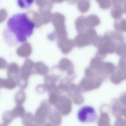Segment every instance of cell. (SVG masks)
I'll use <instances>...</instances> for the list:
<instances>
[{
  "label": "cell",
  "instance_id": "cell-1",
  "mask_svg": "<svg viewBox=\"0 0 126 126\" xmlns=\"http://www.w3.org/2000/svg\"><path fill=\"white\" fill-rule=\"evenodd\" d=\"M34 26L26 13L15 14L7 21L3 32L4 40L9 46L25 42L33 33Z\"/></svg>",
  "mask_w": 126,
  "mask_h": 126
},
{
  "label": "cell",
  "instance_id": "cell-2",
  "mask_svg": "<svg viewBox=\"0 0 126 126\" xmlns=\"http://www.w3.org/2000/svg\"><path fill=\"white\" fill-rule=\"evenodd\" d=\"M125 37L121 33L109 31L102 36H99L95 47L98 48L96 57L104 59L109 54L116 52L119 47L125 42Z\"/></svg>",
  "mask_w": 126,
  "mask_h": 126
},
{
  "label": "cell",
  "instance_id": "cell-3",
  "mask_svg": "<svg viewBox=\"0 0 126 126\" xmlns=\"http://www.w3.org/2000/svg\"><path fill=\"white\" fill-rule=\"evenodd\" d=\"M89 68L96 76L102 78L104 80L107 79L108 76L112 74L116 69L113 63L104 62L95 56L91 61Z\"/></svg>",
  "mask_w": 126,
  "mask_h": 126
},
{
  "label": "cell",
  "instance_id": "cell-4",
  "mask_svg": "<svg viewBox=\"0 0 126 126\" xmlns=\"http://www.w3.org/2000/svg\"><path fill=\"white\" fill-rule=\"evenodd\" d=\"M50 105L48 100H44L41 102L40 106L36 110L34 115L36 125L41 126L45 123L47 116L51 111Z\"/></svg>",
  "mask_w": 126,
  "mask_h": 126
},
{
  "label": "cell",
  "instance_id": "cell-5",
  "mask_svg": "<svg viewBox=\"0 0 126 126\" xmlns=\"http://www.w3.org/2000/svg\"><path fill=\"white\" fill-rule=\"evenodd\" d=\"M77 117L79 121L82 123L94 122L97 116L95 109L91 106H85L79 110Z\"/></svg>",
  "mask_w": 126,
  "mask_h": 126
},
{
  "label": "cell",
  "instance_id": "cell-6",
  "mask_svg": "<svg viewBox=\"0 0 126 126\" xmlns=\"http://www.w3.org/2000/svg\"><path fill=\"white\" fill-rule=\"evenodd\" d=\"M113 84H117L126 79V61L120 58L115 72L110 77Z\"/></svg>",
  "mask_w": 126,
  "mask_h": 126
},
{
  "label": "cell",
  "instance_id": "cell-7",
  "mask_svg": "<svg viewBox=\"0 0 126 126\" xmlns=\"http://www.w3.org/2000/svg\"><path fill=\"white\" fill-rule=\"evenodd\" d=\"M103 81L104 79L100 77H86L82 79L80 86L78 87L79 92L82 93L98 88Z\"/></svg>",
  "mask_w": 126,
  "mask_h": 126
},
{
  "label": "cell",
  "instance_id": "cell-8",
  "mask_svg": "<svg viewBox=\"0 0 126 126\" xmlns=\"http://www.w3.org/2000/svg\"><path fill=\"white\" fill-rule=\"evenodd\" d=\"M55 107L61 115H67L72 110V101L66 96H60Z\"/></svg>",
  "mask_w": 126,
  "mask_h": 126
},
{
  "label": "cell",
  "instance_id": "cell-9",
  "mask_svg": "<svg viewBox=\"0 0 126 126\" xmlns=\"http://www.w3.org/2000/svg\"><path fill=\"white\" fill-rule=\"evenodd\" d=\"M99 36L94 29H88L85 33L81 36L80 44L82 46L90 45L94 46L97 42Z\"/></svg>",
  "mask_w": 126,
  "mask_h": 126
},
{
  "label": "cell",
  "instance_id": "cell-10",
  "mask_svg": "<svg viewBox=\"0 0 126 126\" xmlns=\"http://www.w3.org/2000/svg\"><path fill=\"white\" fill-rule=\"evenodd\" d=\"M124 2L125 1L121 0H113L112 2L113 7L110 11V14L115 19L118 20L121 18L122 16L124 13L123 6H122Z\"/></svg>",
  "mask_w": 126,
  "mask_h": 126
},
{
  "label": "cell",
  "instance_id": "cell-11",
  "mask_svg": "<svg viewBox=\"0 0 126 126\" xmlns=\"http://www.w3.org/2000/svg\"><path fill=\"white\" fill-rule=\"evenodd\" d=\"M48 117L50 122L54 125L59 126L62 123L61 114L58 110H51L50 111Z\"/></svg>",
  "mask_w": 126,
  "mask_h": 126
},
{
  "label": "cell",
  "instance_id": "cell-12",
  "mask_svg": "<svg viewBox=\"0 0 126 126\" xmlns=\"http://www.w3.org/2000/svg\"><path fill=\"white\" fill-rule=\"evenodd\" d=\"M100 23L101 20L98 16L95 15H91L86 18L85 24L89 28H94L99 25Z\"/></svg>",
  "mask_w": 126,
  "mask_h": 126
},
{
  "label": "cell",
  "instance_id": "cell-13",
  "mask_svg": "<svg viewBox=\"0 0 126 126\" xmlns=\"http://www.w3.org/2000/svg\"><path fill=\"white\" fill-rule=\"evenodd\" d=\"M22 124L24 126H36L35 117L32 113L28 112L23 117Z\"/></svg>",
  "mask_w": 126,
  "mask_h": 126
},
{
  "label": "cell",
  "instance_id": "cell-14",
  "mask_svg": "<svg viewBox=\"0 0 126 126\" xmlns=\"http://www.w3.org/2000/svg\"><path fill=\"white\" fill-rule=\"evenodd\" d=\"M11 112L14 118L18 117L23 118L26 114L25 108L22 105H17Z\"/></svg>",
  "mask_w": 126,
  "mask_h": 126
},
{
  "label": "cell",
  "instance_id": "cell-15",
  "mask_svg": "<svg viewBox=\"0 0 126 126\" xmlns=\"http://www.w3.org/2000/svg\"><path fill=\"white\" fill-rule=\"evenodd\" d=\"M114 27L116 31L118 32H126V19L121 18L116 20L114 24Z\"/></svg>",
  "mask_w": 126,
  "mask_h": 126
},
{
  "label": "cell",
  "instance_id": "cell-16",
  "mask_svg": "<svg viewBox=\"0 0 126 126\" xmlns=\"http://www.w3.org/2000/svg\"><path fill=\"white\" fill-rule=\"evenodd\" d=\"M26 94L24 91L20 90L16 93L15 96V101L17 105H22L25 101Z\"/></svg>",
  "mask_w": 126,
  "mask_h": 126
},
{
  "label": "cell",
  "instance_id": "cell-17",
  "mask_svg": "<svg viewBox=\"0 0 126 126\" xmlns=\"http://www.w3.org/2000/svg\"><path fill=\"white\" fill-rule=\"evenodd\" d=\"M116 53L118 56L121 57V58L126 61V43H124L120 46Z\"/></svg>",
  "mask_w": 126,
  "mask_h": 126
},
{
  "label": "cell",
  "instance_id": "cell-18",
  "mask_svg": "<svg viewBox=\"0 0 126 126\" xmlns=\"http://www.w3.org/2000/svg\"><path fill=\"white\" fill-rule=\"evenodd\" d=\"M99 7L102 9H106L109 8L112 5V1L110 0H96Z\"/></svg>",
  "mask_w": 126,
  "mask_h": 126
},
{
  "label": "cell",
  "instance_id": "cell-19",
  "mask_svg": "<svg viewBox=\"0 0 126 126\" xmlns=\"http://www.w3.org/2000/svg\"><path fill=\"white\" fill-rule=\"evenodd\" d=\"M80 93L79 92L76 93L71 97L74 102L76 104H81L84 102V98Z\"/></svg>",
  "mask_w": 126,
  "mask_h": 126
},
{
  "label": "cell",
  "instance_id": "cell-20",
  "mask_svg": "<svg viewBox=\"0 0 126 126\" xmlns=\"http://www.w3.org/2000/svg\"><path fill=\"white\" fill-rule=\"evenodd\" d=\"M60 95L57 93H51L49 94L48 102L51 105H56L58 102Z\"/></svg>",
  "mask_w": 126,
  "mask_h": 126
},
{
  "label": "cell",
  "instance_id": "cell-21",
  "mask_svg": "<svg viewBox=\"0 0 126 126\" xmlns=\"http://www.w3.org/2000/svg\"><path fill=\"white\" fill-rule=\"evenodd\" d=\"M14 118L12 114L11 110L6 111L4 113L3 116V119L4 123L6 124H10Z\"/></svg>",
  "mask_w": 126,
  "mask_h": 126
},
{
  "label": "cell",
  "instance_id": "cell-22",
  "mask_svg": "<svg viewBox=\"0 0 126 126\" xmlns=\"http://www.w3.org/2000/svg\"><path fill=\"white\" fill-rule=\"evenodd\" d=\"M33 0H19L17 1L19 6L21 8H28L30 7V6L33 3Z\"/></svg>",
  "mask_w": 126,
  "mask_h": 126
},
{
  "label": "cell",
  "instance_id": "cell-23",
  "mask_svg": "<svg viewBox=\"0 0 126 126\" xmlns=\"http://www.w3.org/2000/svg\"><path fill=\"white\" fill-rule=\"evenodd\" d=\"M90 2L88 1H84L81 4V9L83 12H86L89 10L90 8Z\"/></svg>",
  "mask_w": 126,
  "mask_h": 126
},
{
  "label": "cell",
  "instance_id": "cell-24",
  "mask_svg": "<svg viewBox=\"0 0 126 126\" xmlns=\"http://www.w3.org/2000/svg\"><path fill=\"white\" fill-rule=\"evenodd\" d=\"M43 126H57V125H54L51 122H48V123H46L44 125H43Z\"/></svg>",
  "mask_w": 126,
  "mask_h": 126
},
{
  "label": "cell",
  "instance_id": "cell-25",
  "mask_svg": "<svg viewBox=\"0 0 126 126\" xmlns=\"http://www.w3.org/2000/svg\"><path fill=\"white\" fill-rule=\"evenodd\" d=\"M123 8H124V12L126 14V1H125L123 5Z\"/></svg>",
  "mask_w": 126,
  "mask_h": 126
},
{
  "label": "cell",
  "instance_id": "cell-26",
  "mask_svg": "<svg viewBox=\"0 0 126 126\" xmlns=\"http://www.w3.org/2000/svg\"><path fill=\"white\" fill-rule=\"evenodd\" d=\"M0 126H8L7 124H6L5 123H3V124H1Z\"/></svg>",
  "mask_w": 126,
  "mask_h": 126
},
{
  "label": "cell",
  "instance_id": "cell-27",
  "mask_svg": "<svg viewBox=\"0 0 126 126\" xmlns=\"http://www.w3.org/2000/svg\"><path fill=\"white\" fill-rule=\"evenodd\" d=\"M43 126H43H42V125H41V126Z\"/></svg>",
  "mask_w": 126,
  "mask_h": 126
}]
</instances>
